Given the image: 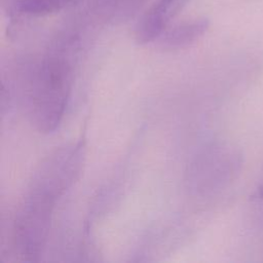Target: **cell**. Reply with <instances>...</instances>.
<instances>
[{"mask_svg":"<svg viewBox=\"0 0 263 263\" xmlns=\"http://www.w3.org/2000/svg\"><path fill=\"white\" fill-rule=\"evenodd\" d=\"M77 178L72 164L60 156H48L39 165L13 222L14 247L24 260H38L47 241L55 203Z\"/></svg>","mask_w":263,"mask_h":263,"instance_id":"6da1fadb","label":"cell"},{"mask_svg":"<svg viewBox=\"0 0 263 263\" xmlns=\"http://www.w3.org/2000/svg\"><path fill=\"white\" fill-rule=\"evenodd\" d=\"M78 40L64 37L55 41L30 73L29 116L35 127L50 133L60 124L74 82Z\"/></svg>","mask_w":263,"mask_h":263,"instance_id":"7a4b0ae2","label":"cell"},{"mask_svg":"<svg viewBox=\"0 0 263 263\" xmlns=\"http://www.w3.org/2000/svg\"><path fill=\"white\" fill-rule=\"evenodd\" d=\"M241 163L242 156L238 150L230 146H216L208 152L196 172L201 177L202 187L213 190L231 181Z\"/></svg>","mask_w":263,"mask_h":263,"instance_id":"3957f363","label":"cell"},{"mask_svg":"<svg viewBox=\"0 0 263 263\" xmlns=\"http://www.w3.org/2000/svg\"><path fill=\"white\" fill-rule=\"evenodd\" d=\"M190 0H156L140 17L135 28L139 44L155 41L167 29L171 21Z\"/></svg>","mask_w":263,"mask_h":263,"instance_id":"277c9868","label":"cell"},{"mask_svg":"<svg viewBox=\"0 0 263 263\" xmlns=\"http://www.w3.org/2000/svg\"><path fill=\"white\" fill-rule=\"evenodd\" d=\"M210 20L198 17L184 21L166 29L158 38L159 45L165 50H179L194 44L209 30Z\"/></svg>","mask_w":263,"mask_h":263,"instance_id":"5b68a950","label":"cell"},{"mask_svg":"<svg viewBox=\"0 0 263 263\" xmlns=\"http://www.w3.org/2000/svg\"><path fill=\"white\" fill-rule=\"evenodd\" d=\"M12 8L26 15L41 16L51 14L77 5L81 0H9Z\"/></svg>","mask_w":263,"mask_h":263,"instance_id":"8992f818","label":"cell"}]
</instances>
